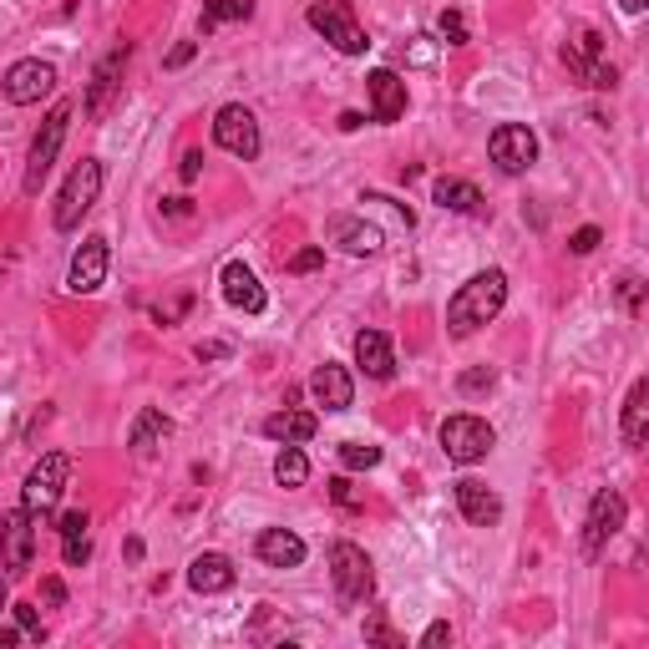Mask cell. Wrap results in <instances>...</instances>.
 I'll return each instance as SVG.
<instances>
[{
	"instance_id": "83f0119b",
	"label": "cell",
	"mask_w": 649,
	"mask_h": 649,
	"mask_svg": "<svg viewBox=\"0 0 649 649\" xmlns=\"http://www.w3.org/2000/svg\"><path fill=\"white\" fill-rule=\"evenodd\" d=\"M249 15H254L249 0H208L204 15H198V30L208 36V30H219L223 21H249Z\"/></svg>"
},
{
	"instance_id": "ba28073f",
	"label": "cell",
	"mask_w": 649,
	"mask_h": 649,
	"mask_svg": "<svg viewBox=\"0 0 649 649\" xmlns=\"http://www.w3.org/2000/svg\"><path fill=\"white\" fill-rule=\"evenodd\" d=\"M30 553H36V513L21 502V507H11L5 523H0V563H5V574L11 578L26 574Z\"/></svg>"
},
{
	"instance_id": "7a4b0ae2",
	"label": "cell",
	"mask_w": 649,
	"mask_h": 649,
	"mask_svg": "<svg viewBox=\"0 0 649 649\" xmlns=\"http://www.w3.org/2000/svg\"><path fill=\"white\" fill-rule=\"evenodd\" d=\"M563 61H568V72H574L584 87L609 91L614 82H620V72L604 61V36H599V30H589V26H578L574 36L563 41Z\"/></svg>"
},
{
	"instance_id": "4316f807",
	"label": "cell",
	"mask_w": 649,
	"mask_h": 649,
	"mask_svg": "<svg viewBox=\"0 0 649 649\" xmlns=\"http://www.w3.org/2000/svg\"><path fill=\"white\" fill-rule=\"evenodd\" d=\"M122 61H127V46H118V51H112V57H107L102 66H97V76H91V91H87V102H82V107H87V112H91V118H97V112H102V107H107V91L118 87Z\"/></svg>"
},
{
	"instance_id": "f546056e",
	"label": "cell",
	"mask_w": 649,
	"mask_h": 649,
	"mask_svg": "<svg viewBox=\"0 0 649 649\" xmlns=\"http://www.w3.org/2000/svg\"><path fill=\"white\" fill-rule=\"evenodd\" d=\"M340 462L351 467V473H370L376 462H381V446H366V442H345L340 446Z\"/></svg>"
},
{
	"instance_id": "836d02e7",
	"label": "cell",
	"mask_w": 649,
	"mask_h": 649,
	"mask_svg": "<svg viewBox=\"0 0 649 649\" xmlns=\"http://www.w3.org/2000/svg\"><path fill=\"white\" fill-rule=\"evenodd\" d=\"M324 265V249H320V244H315V249H299L295 254V259H290V265H284V269H290V274H310V269H320Z\"/></svg>"
},
{
	"instance_id": "d4e9b609",
	"label": "cell",
	"mask_w": 649,
	"mask_h": 649,
	"mask_svg": "<svg viewBox=\"0 0 649 649\" xmlns=\"http://www.w3.org/2000/svg\"><path fill=\"white\" fill-rule=\"evenodd\" d=\"M315 412H274L265 421V437L269 442H284V446H299V442H310L315 437Z\"/></svg>"
},
{
	"instance_id": "484cf974",
	"label": "cell",
	"mask_w": 649,
	"mask_h": 649,
	"mask_svg": "<svg viewBox=\"0 0 649 649\" xmlns=\"http://www.w3.org/2000/svg\"><path fill=\"white\" fill-rule=\"evenodd\" d=\"M431 198H437L446 213H477V208H482V193H477L467 177H437V183H431Z\"/></svg>"
},
{
	"instance_id": "8fae6325",
	"label": "cell",
	"mask_w": 649,
	"mask_h": 649,
	"mask_svg": "<svg viewBox=\"0 0 649 649\" xmlns=\"http://www.w3.org/2000/svg\"><path fill=\"white\" fill-rule=\"evenodd\" d=\"M51 87H57V66L51 61H15L11 72H5V82H0V91H5V102L11 107H30L41 102V97H51Z\"/></svg>"
},
{
	"instance_id": "d6986e66",
	"label": "cell",
	"mask_w": 649,
	"mask_h": 649,
	"mask_svg": "<svg viewBox=\"0 0 649 649\" xmlns=\"http://www.w3.org/2000/svg\"><path fill=\"white\" fill-rule=\"evenodd\" d=\"M355 366L366 370L370 381H391V370H396L391 340H385L381 330H360V335H355Z\"/></svg>"
},
{
	"instance_id": "bcb514c9",
	"label": "cell",
	"mask_w": 649,
	"mask_h": 649,
	"mask_svg": "<svg viewBox=\"0 0 649 649\" xmlns=\"http://www.w3.org/2000/svg\"><path fill=\"white\" fill-rule=\"evenodd\" d=\"M219 355H229L223 345H198V360H219Z\"/></svg>"
},
{
	"instance_id": "d590c367",
	"label": "cell",
	"mask_w": 649,
	"mask_h": 649,
	"mask_svg": "<svg viewBox=\"0 0 649 649\" xmlns=\"http://www.w3.org/2000/svg\"><path fill=\"white\" fill-rule=\"evenodd\" d=\"M15 609V624H21V635H30V639H41V614L30 604H11Z\"/></svg>"
},
{
	"instance_id": "74e56055",
	"label": "cell",
	"mask_w": 649,
	"mask_h": 649,
	"mask_svg": "<svg viewBox=\"0 0 649 649\" xmlns=\"http://www.w3.org/2000/svg\"><path fill=\"white\" fill-rule=\"evenodd\" d=\"M193 51H198V41H177L173 51L162 57V66H168V72H177V66H188V61H193Z\"/></svg>"
},
{
	"instance_id": "ac0fdd59",
	"label": "cell",
	"mask_w": 649,
	"mask_h": 649,
	"mask_svg": "<svg viewBox=\"0 0 649 649\" xmlns=\"http://www.w3.org/2000/svg\"><path fill=\"white\" fill-rule=\"evenodd\" d=\"M366 87H370V118L376 122H396L401 112H406V82H401L396 72H370L366 76Z\"/></svg>"
},
{
	"instance_id": "5b68a950",
	"label": "cell",
	"mask_w": 649,
	"mask_h": 649,
	"mask_svg": "<svg viewBox=\"0 0 649 649\" xmlns=\"http://www.w3.org/2000/svg\"><path fill=\"white\" fill-rule=\"evenodd\" d=\"M330 578H335L340 604H366L370 589H376V574H370L366 548H355V543L330 548Z\"/></svg>"
},
{
	"instance_id": "2e32d148",
	"label": "cell",
	"mask_w": 649,
	"mask_h": 649,
	"mask_svg": "<svg viewBox=\"0 0 649 649\" xmlns=\"http://www.w3.org/2000/svg\"><path fill=\"white\" fill-rule=\"evenodd\" d=\"M310 396H315V406H324V412H351V401H355L351 370L335 366V360H324V366L310 376Z\"/></svg>"
},
{
	"instance_id": "277c9868",
	"label": "cell",
	"mask_w": 649,
	"mask_h": 649,
	"mask_svg": "<svg viewBox=\"0 0 649 649\" xmlns=\"http://www.w3.org/2000/svg\"><path fill=\"white\" fill-rule=\"evenodd\" d=\"M97 193H102V162H97V158H82V162L72 168V177H66L61 198H57V229H76V223L91 213Z\"/></svg>"
},
{
	"instance_id": "7402d4cb",
	"label": "cell",
	"mask_w": 649,
	"mask_h": 649,
	"mask_svg": "<svg viewBox=\"0 0 649 649\" xmlns=\"http://www.w3.org/2000/svg\"><path fill=\"white\" fill-rule=\"evenodd\" d=\"M188 584H193V593L234 589V563L223 559V553H198V559L188 563Z\"/></svg>"
},
{
	"instance_id": "9a60e30c",
	"label": "cell",
	"mask_w": 649,
	"mask_h": 649,
	"mask_svg": "<svg viewBox=\"0 0 649 649\" xmlns=\"http://www.w3.org/2000/svg\"><path fill=\"white\" fill-rule=\"evenodd\" d=\"M219 284H223V299H229L234 310H244V315H259L269 305L265 284L254 280V269L244 265V259H229V265H223V274H219Z\"/></svg>"
},
{
	"instance_id": "5bb4252c",
	"label": "cell",
	"mask_w": 649,
	"mask_h": 649,
	"mask_svg": "<svg viewBox=\"0 0 649 649\" xmlns=\"http://www.w3.org/2000/svg\"><path fill=\"white\" fill-rule=\"evenodd\" d=\"M107 280V238L91 234L82 238V249L72 254V269H66V290L72 295H97Z\"/></svg>"
},
{
	"instance_id": "b9f144b4",
	"label": "cell",
	"mask_w": 649,
	"mask_h": 649,
	"mask_svg": "<svg viewBox=\"0 0 649 649\" xmlns=\"http://www.w3.org/2000/svg\"><path fill=\"white\" fill-rule=\"evenodd\" d=\"M620 299H624V310L635 315V310H639V280H624V284H620Z\"/></svg>"
},
{
	"instance_id": "8d00e7d4",
	"label": "cell",
	"mask_w": 649,
	"mask_h": 649,
	"mask_svg": "<svg viewBox=\"0 0 649 649\" xmlns=\"http://www.w3.org/2000/svg\"><path fill=\"white\" fill-rule=\"evenodd\" d=\"M61 559L72 563V568H82V563L91 559V543L87 538H66V543H61Z\"/></svg>"
},
{
	"instance_id": "7bdbcfd3",
	"label": "cell",
	"mask_w": 649,
	"mask_h": 649,
	"mask_svg": "<svg viewBox=\"0 0 649 649\" xmlns=\"http://www.w3.org/2000/svg\"><path fill=\"white\" fill-rule=\"evenodd\" d=\"M41 593H46V604H66V584L61 578H46Z\"/></svg>"
},
{
	"instance_id": "8992f818",
	"label": "cell",
	"mask_w": 649,
	"mask_h": 649,
	"mask_svg": "<svg viewBox=\"0 0 649 649\" xmlns=\"http://www.w3.org/2000/svg\"><path fill=\"white\" fill-rule=\"evenodd\" d=\"M310 26L320 30L335 51H345V57H366L370 41H366V30L355 26L351 0H320V5H310Z\"/></svg>"
},
{
	"instance_id": "52a82bcc",
	"label": "cell",
	"mask_w": 649,
	"mask_h": 649,
	"mask_svg": "<svg viewBox=\"0 0 649 649\" xmlns=\"http://www.w3.org/2000/svg\"><path fill=\"white\" fill-rule=\"evenodd\" d=\"M76 107L72 102H57L51 107V118L41 122V133H36V143H30V158H26V193H41L46 173H51V162H57L61 152V137H66V122H72Z\"/></svg>"
},
{
	"instance_id": "e0dca14e",
	"label": "cell",
	"mask_w": 649,
	"mask_h": 649,
	"mask_svg": "<svg viewBox=\"0 0 649 649\" xmlns=\"http://www.w3.org/2000/svg\"><path fill=\"white\" fill-rule=\"evenodd\" d=\"M457 507H462V517H467L473 528H492V523L502 517V498L487 482H477V477H462L457 482Z\"/></svg>"
},
{
	"instance_id": "f35d334b",
	"label": "cell",
	"mask_w": 649,
	"mask_h": 649,
	"mask_svg": "<svg viewBox=\"0 0 649 649\" xmlns=\"http://www.w3.org/2000/svg\"><path fill=\"white\" fill-rule=\"evenodd\" d=\"M462 391H467V396H477V391H487V385H492V370L487 366H477V370H467V376H462Z\"/></svg>"
},
{
	"instance_id": "603a6c76",
	"label": "cell",
	"mask_w": 649,
	"mask_h": 649,
	"mask_svg": "<svg viewBox=\"0 0 649 649\" xmlns=\"http://www.w3.org/2000/svg\"><path fill=\"white\" fill-rule=\"evenodd\" d=\"M254 548H259V559L269 568H299L305 563V538H295V532H284V528H265Z\"/></svg>"
},
{
	"instance_id": "6da1fadb",
	"label": "cell",
	"mask_w": 649,
	"mask_h": 649,
	"mask_svg": "<svg viewBox=\"0 0 649 649\" xmlns=\"http://www.w3.org/2000/svg\"><path fill=\"white\" fill-rule=\"evenodd\" d=\"M502 305H507V274H502V269H482V274H473V280L452 295V305H446V330L457 340L473 335L487 320H498Z\"/></svg>"
},
{
	"instance_id": "c3c4849f",
	"label": "cell",
	"mask_w": 649,
	"mask_h": 649,
	"mask_svg": "<svg viewBox=\"0 0 649 649\" xmlns=\"http://www.w3.org/2000/svg\"><path fill=\"white\" fill-rule=\"evenodd\" d=\"M15 639H21V635H15V629H0V649H11Z\"/></svg>"
},
{
	"instance_id": "7c38bea8",
	"label": "cell",
	"mask_w": 649,
	"mask_h": 649,
	"mask_svg": "<svg viewBox=\"0 0 649 649\" xmlns=\"http://www.w3.org/2000/svg\"><path fill=\"white\" fill-rule=\"evenodd\" d=\"M624 498L614 492V487H604V492H593V502H589V523H584V553L589 559H599L609 548V538L624 528Z\"/></svg>"
},
{
	"instance_id": "4fadbf2b",
	"label": "cell",
	"mask_w": 649,
	"mask_h": 649,
	"mask_svg": "<svg viewBox=\"0 0 649 649\" xmlns=\"http://www.w3.org/2000/svg\"><path fill=\"white\" fill-rule=\"evenodd\" d=\"M487 152H492V162H498L502 173H528L532 162H538V137L528 127H517V122H502L498 133H492V143H487Z\"/></svg>"
},
{
	"instance_id": "ab89813d",
	"label": "cell",
	"mask_w": 649,
	"mask_h": 649,
	"mask_svg": "<svg viewBox=\"0 0 649 649\" xmlns=\"http://www.w3.org/2000/svg\"><path fill=\"white\" fill-rule=\"evenodd\" d=\"M568 249H574V254H593V249H599V229H593V223H589V229H578V234L568 238Z\"/></svg>"
},
{
	"instance_id": "ffe728a7",
	"label": "cell",
	"mask_w": 649,
	"mask_h": 649,
	"mask_svg": "<svg viewBox=\"0 0 649 649\" xmlns=\"http://www.w3.org/2000/svg\"><path fill=\"white\" fill-rule=\"evenodd\" d=\"M330 244H340L345 254H376L381 249V229L366 219H351V213H340V219H330Z\"/></svg>"
},
{
	"instance_id": "44dd1931",
	"label": "cell",
	"mask_w": 649,
	"mask_h": 649,
	"mask_svg": "<svg viewBox=\"0 0 649 649\" xmlns=\"http://www.w3.org/2000/svg\"><path fill=\"white\" fill-rule=\"evenodd\" d=\"M168 437H173V421L148 406V412H143V416L133 421V437H127V446H133V457H137V462H152V457H158V446L168 442Z\"/></svg>"
},
{
	"instance_id": "60d3db41",
	"label": "cell",
	"mask_w": 649,
	"mask_h": 649,
	"mask_svg": "<svg viewBox=\"0 0 649 649\" xmlns=\"http://www.w3.org/2000/svg\"><path fill=\"white\" fill-rule=\"evenodd\" d=\"M421 645L437 649V645H452V624H431L427 635H421Z\"/></svg>"
},
{
	"instance_id": "3957f363",
	"label": "cell",
	"mask_w": 649,
	"mask_h": 649,
	"mask_svg": "<svg viewBox=\"0 0 649 649\" xmlns=\"http://www.w3.org/2000/svg\"><path fill=\"white\" fill-rule=\"evenodd\" d=\"M492 446H498V431L487 427L482 416L462 412V416H446V421H442V452L457 462V467H473V462H482Z\"/></svg>"
},
{
	"instance_id": "681fc988",
	"label": "cell",
	"mask_w": 649,
	"mask_h": 649,
	"mask_svg": "<svg viewBox=\"0 0 649 649\" xmlns=\"http://www.w3.org/2000/svg\"><path fill=\"white\" fill-rule=\"evenodd\" d=\"M11 609V589H5V578H0V614Z\"/></svg>"
},
{
	"instance_id": "7dc6e473",
	"label": "cell",
	"mask_w": 649,
	"mask_h": 649,
	"mask_svg": "<svg viewBox=\"0 0 649 649\" xmlns=\"http://www.w3.org/2000/svg\"><path fill=\"white\" fill-rule=\"evenodd\" d=\"M620 5H624V11H629V15H639V11H645V5H649V0H620Z\"/></svg>"
},
{
	"instance_id": "f6af8a7d",
	"label": "cell",
	"mask_w": 649,
	"mask_h": 649,
	"mask_svg": "<svg viewBox=\"0 0 649 649\" xmlns=\"http://www.w3.org/2000/svg\"><path fill=\"white\" fill-rule=\"evenodd\" d=\"M431 57H437V51H431V41H427V36H416V46H412V61H421V66H427Z\"/></svg>"
},
{
	"instance_id": "f1b7e54d",
	"label": "cell",
	"mask_w": 649,
	"mask_h": 649,
	"mask_svg": "<svg viewBox=\"0 0 649 649\" xmlns=\"http://www.w3.org/2000/svg\"><path fill=\"white\" fill-rule=\"evenodd\" d=\"M305 477H310V457H305L299 446H284L280 457H274V482L280 487H305Z\"/></svg>"
},
{
	"instance_id": "9c48e42d",
	"label": "cell",
	"mask_w": 649,
	"mask_h": 649,
	"mask_svg": "<svg viewBox=\"0 0 649 649\" xmlns=\"http://www.w3.org/2000/svg\"><path fill=\"white\" fill-rule=\"evenodd\" d=\"M66 477H72V462H66V452H46V457L30 467L21 502H26L30 513H51V507L61 502V492H66Z\"/></svg>"
},
{
	"instance_id": "30bf717a",
	"label": "cell",
	"mask_w": 649,
	"mask_h": 649,
	"mask_svg": "<svg viewBox=\"0 0 649 649\" xmlns=\"http://www.w3.org/2000/svg\"><path fill=\"white\" fill-rule=\"evenodd\" d=\"M213 143H219L223 152H234V158L254 162L259 158V122H254L249 107H219V118H213Z\"/></svg>"
},
{
	"instance_id": "d6a6232c",
	"label": "cell",
	"mask_w": 649,
	"mask_h": 649,
	"mask_svg": "<svg viewBox=\"0 0 649 649\" xmlns=\"http://www.w3.org/2000/svg\"><path fill=\"white\" fill-rule=\"evenodd\" d=\"M330 498H335L340 507H351V513H355V507H360V492H355V482H351V477H330Z\"/></svg>"
},
{
	"instance_id": "1f68e13d",
	"label": "cell",
	"mask_w": 649,
	"mask_h": 649,
	"mask_svg": "<svg viewBox=\"0 0 649 649\" xmlns=\"http://www.w3.org/2000/svg\"><path fill=\"white\" fill-rule=\"evenodd\" d=\"M366 639H376V645H391V649L401 645V639L391 635V624H385L381 609H370V614H366Z\"/></svg>"
},
{
	"instance_id": "e575fe53",
	"label": "cell",
	"mask_w": 649,
	"mask_h": 649,
	"mask_svg": "<svg viewBox=\"0 0 649 649\" xmlns=\"http://www.w3.org/2000/svg\"><path fill=\"white\" fill-rule=\"evenodd\" d=\"M57 532H61V543H66V538H87V513H61Z\"/></svg>"
},
{
	"instance_id": "4dcf8cb0",
	"label": "cell",
	"mask_w": 649,
	"mask_h": 649,
	"mask_svg": "<svg viewBox=\"0 0 649 649\" xmlns=\"http://www.w3.org/2000/svg\"><path fill=\"white\" fill-rule=\"evenodd\" d=\"M437 30H442V41H446V46H467V21H462L457 11H442Z\"/></svg>"
},
{
	"instance_id": "ee69618b",
	"label": "cell",
	"mask_w": 649,
	"mask_h": 649,
	"mask_svg": "<svg viewBox=\"0 0 649 649\" xmlns=\"http://www.w3.org/2000/svg\"><path fill=\"white\" fill-rule=\"evenodd\" d=\"M198 168H204V152H188V158H183V183H193Z\"/></svg>"
},
{
	"instance_id": "cb8c5ba5",
	"label": "cell",
	"mask_w": 649,
	"mask_h": 649,
	"mask_svg": "<svg viewBox=\"0 0 649 649\" xmlns=\"http://www.w3.org/2000/svg\"><path fill=\"white\" fill-rule=\"evenodd\" d=\"M624 446H645L649 437V381L639 376L635 385H629V401H624Z\"/></svg>"
}]
</instances>
